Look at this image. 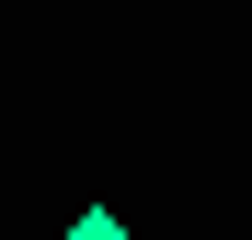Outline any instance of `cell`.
Listing matches in <instances>:
<instances>
[{
	"mask_svg": "<svg viewBox=\"0 0 252 240\" xmlns=\"http://www.w3.org/2000/svg\"><path fill=\"white\" fill-rule=\"evenodd\" d=\"M58 240H138V229H126V217H115V206H80V217H69V229H58Z\"/></svg>",
	"mask_w": 252,
	"mask_h": 240,
	"instance_id": "obj_1",
	"label": "cell"
}]
</instances>
